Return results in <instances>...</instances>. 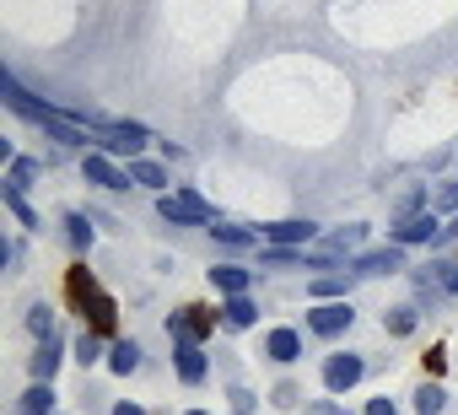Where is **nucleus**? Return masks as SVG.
Wrapping results in <instances>:
<instances>
[{
  "label": "nucleus",
  "mask_w": 458,
  "mask_h": 415,
  "mask_svg": "<svg viewBox=\"0 0 458 415\" xmlns=\"http://www.w3.org/2000/svg\"><path fill=\"white\" fill-rule=\"evenodd\" d=\"M420 199H426V194H420V189H410V194L399 199V216H415V205H420Z\"/></svg>",
  "instance_id": "31"
},
{
  "label": "nucleus",
  "mask_w": 458,
  "mask_h": 415,
  "mask_svg": "<svg viewBox=\"0 0 458 415\" xmlns=\"http://www.w3.org/2000/svg\"><path fill=\"white\" fill-rule=\"evenodd\" d=\"M81 173H87V183H98V189H130V173H119V167L108 162V151H87Z\"/></svg>",
  "instance_id": "6"
},
{
  "label": "nucleus",
  "mask_w": 458,
  "mask_h": 415,
  "mask_svg": "<svg viewBox=\"0 0 458 415\" xmlns=\"http://www.w3.org/2000/svg\"><path fill=\"white\" fill-rule=\"evenodd\" d=\"M367 415H399V410H394V399H372V404H367Z\"/></svg>",
  "instance_id": "34"
},
{
  "label": "nucleus",
  "mask_w": 458,
  "mask_h": 415,
  "mask_svg": "<svg viewBox=\"0 0 458 415\" xmlns=\"http://www.w3.org/2000/svg\"><path fill=\"white\" fill-rule=\"evenodd\" d=\"M65 286H71L76 308H81V313H92V329H98V335H108V329H114V318H119V302L92 281V270H87V265H76V270L65 275Z\"/></svg>",
  "instance_id": "1"
},
{
  "label": "nucleus",
  "mask_w": 458,
  "mask_h": 415,
  "mask_svg": "<svg viewBox=\"0 0 458 415\" xmlns=\"http://www.w3.org/2000/svg\"><path fill=\"white\" fill-rule=\"evenodd\" d=\"M437 216L431 211H420V216H404L399 227H394V243H437Z\"/></svg>",
  "instance_id": "7"
},
{
  "label": "nucleus",
  "mask_w": 458,
  "mask_h": 415,
  "mask_svg": "<svg viewBox=\"0 0 458 415\" xmlns=\"http://www.w3.org/2000/svg\"><path fill=\"white\" fill-rule=\"evenodd\" d=\"M302 415H340L335 404H313V410H302Z\"/></svg>",
  "instance_id": "37"
},
{
  "label": "nucleus",
  "mask_w": 458,
  "mask_h": 415,
  "mask_svg": "<svg viewBox=\"0 0 458 415\" xmlns=\"http://www.w3.org/2000/svg\"><path fill=\"white\" fill-rule=\"evenodd\" d=\"M210 324H216V318H210L205 308H183V313H173L167 329H173L178 340H199V335H210Z\"/></svg>",
  "instance_id": "9"
},
{
  "label": "nucleus",
  "mask_w": 458,
  "mask_h": 415,
  "mask_svg": "<svg viewBox=\"0 0 458 415\" xmlns=\"http://www.w3.org/2000/svg\"><path fill=\"white\" fill-rule=\"evenodd\" d=\"M108 367H114L119 377H130V372L140 367V345H135V340H119V345L108 351Z\"/></svg>",
  "instance_id": "16"
},
{
  "label": "nucleus",
  "mask_w": 458,
  "mask_h": 415,
  "mask_svg": "<svg viewBox=\"0 0 458 415\" xmlns=\"http://www.w3.org/2000/svg\"><path fill=\"white\" fill-rule=\"evenodd\" d=\"M28 329H33L38 340H55V308H49V302H38V308L28 313Z\"/></svg>",
  "instance_id": "21"
},
{
  "label": "nucleus",
  "mask_w": 458,
  "mask_h": 415,
  "mask_svg": "<svg viewBox=\"0 0 458 415\" xmlns=\"http://www.w3.org/2000/svg\"><path fill=\"white\" fill-rule=\"evenodd\" d=\"M351 275H356V270H345V275H324V281H313V292H318V297H340Z\"/></svg>",
  "instance_id": "25"
},
{
  "label": "nucleus",
  "mask_w": 458,
  "mask_h": 415,
  "mask_svg": "<svg viewBox=\"0 0 458 415\" xmlns=\"http://www.w3.org/2000/svg\"><path fill=\"white\" fill-rule=\"evenodd\" d=\"M254 318H259V308L249 302V292H238V297H226V308H221V324H226V329H249Z\"/></svg>",
  "instance_id": "12"
},
{
  "label": "nucleus",
  "mask_w": 458,
  "mask_h": 415,
  "mask_svg": "<svg viewBox=\"0 0 458 415\" xmlns=\"http://www.w3.org/2000/svg\"><path fill=\"white\" fill-rule=\"evenodd\" d=\"M351 302H324V308H313L308 313V324H313V335H324V340H335V335H345L351 329Z\"/></svg>",
  "instance_id": "4"
},
{
  "label": "nucleus",
  "mask_w": 458,
  "mask_h": 415,
  "mask_svg": "<svg viewBox=\"0 0 458 415\" xmlns=\"http://www.w3.org/2000/svg\"><path fill=\"white\" fill-rule=\"evenodd\" d=\"M38 173H44V162H33V157H17L6 183H12V189H33V178H38Z\"/></svg>",
  "instance_id": "17"
},
{
  "label": "nucleus",
  "mask_w": 458,
  "mask_h": 415,
  "mask_svg": "<svg viewBox=\"0 0 458 415\" xmlns=\"http://www.w3.org/2000/svg\"><path fill=\"white\" fill-rule=\"evenodd\" d=\"M420 361H426V372H431V377H437V372H442V367H447V351H442V345H431V351H426V356H420Z\"/></svg>",
  "instance_id": "28"
},
{
  "label": "nucleus",
  "mask_w": 458,
  "mask_h": 415,
  "mask_svg": "<svg viewBox=\"0 0 458 415\" xmlns=\"http://www.w3.org/2000/svg\"><path fill=\"white\" fill-rule=\"evenodd\" d=\"M157 216L173 222V227H210L216 222V211H210L199 194H162L157 199Z\"/></svg>",
  "instance_id": "2"
},
{
  "label": "nucleus",
  "mask_w": 458,
  "mask_h": 415,
  "mask_svg": "<svg viewBox=\"0 0 458 415\" xmlns=\"http://www.w3.org/2000/svg\"><path fill=\"white\" fill-rule=\"evenodd\" d=\"M233 410L249 415V410H254V394H249V388H233Z\"/></svg>",
  "instance_id": "29"
},
{
  "label": "nucleus",
  "mask_w": 458,
  "mask_h": 415,
  "mask_svg": "<svg viewBox=\"0 0 458 415\" xmlns=\"http://www.w3.org/2000/svg\"><path fill=\"white\" fill-rule=\"evenodd\" d=\"M173 356H178V377H183V383H199V377H205V351H199L194 340H178Z\"/></svg>",
  "instance_id": "13"
},
{
  "label": "nucleus",
  "mask_w": 458,
  "mask_h": 415,
  "mask_svg": "<svg viewBox=\"0 0 458 415\" xmlns=\"http://www.w3.org/2000/svg\"><path fill=\"white\" fill-rule=\"evenodd\" d=\"M98 356H103V345H98V329H92V335H81V345H76V361H81V367H92Z\"/></svg>",
  "instance_id": "26"
},
{
  "label": "nucleus",
  "mask_w": 458,
  "mask_h": 415,
  "mask_svg": "<svg viewBox=\"0 0 458 415\" xmlns=\"http://www.w3.org/2000/svg\"><path fill=\"white\" fill-rule=\"evenodd\" d=\"M92 135H98V151H114V157H135L151 140L140 124H98V119H92Z\"/></svg>",
  "instance_id": "3"
},
{
  "label": "nucleus",
  "mask_w": 458,
  "mask_h": 415,
  "mask_svg": "<svg viewBox=\"0 0 458 415\" xmlns=\"http://www.w3.org/2000/svg\"><path fill=\"white\" fill-rule=\"evenodd\" d=\"M297 399H302L297 383H281V388H276V404H297Z\"/></svg>",
  "instance_id": "32"
},
{
  "label": "nucleus",
  "mask_w": 458,
  "mask_h": 415,
  "mask_svg": "<svg viewBox=\"0 0 458 415\" xmlns=\"http://www.w3.org/2000/svg\"><path fill=\"white\" fill-rule=\"evenodd\" d=\"M65 238H71L76 249H92V222H87V216H65Z\"/></svg>",
  "instance_id": "24"
},
{
  "label": "nucleus",
  "mask_w": 458,
  "mask_h": 415,
  "mask_svg": "<svg viewBox=\"0 0 458 415\" xmlns=\"http://www.w3.org/2000/svg\"><path fill=\"white\" fill-rule=\"evenodd\" d=\"M189 415H205V410H189Z\"/></svg>",
  "instance_id": "38"
},
{
  "label": "nucleus",
  "mask_w": 458,
  "mask_h": 415,
  "mask_svg": "<svg viewBox=\"0 0 458 415\" xmlns=\"http://www.w3.org/2000/svg\"><path fill=\"white\" fill-rule=\"evenodd\" d=\"M415 410H420V415H442V410H447V394H442L437 383H426V388L415 394Z\"/></svg>",
  "instance_id": "22"
},
{
  "label": "nucleus",
  "mask_w": 458,
  "mask_h": 415,
  "mask_svg": "<svg viewBox=\"0 0 458 415\" xmlns=\"http://www.w3.org/2000/svg\"><path fill=\"white\" fill-rule=\"evenodd\" d=\"M216 233V243H226V249H249V243H259V233H249V227H210Z\"/></svg>",
  "instance_id": "19"
},
{
  "label": "nucleus",
  "mask_w": 458,
  "mask_h": 415,
  "mask_svg": "<svg viewBox=\"0 0 458 415\" xmlns=\"http://www.w3.org/2000/svg\"><path fill=\"white\" fill-rule=\"evenodd\" d=\"M210 281H216V292H226V297L249 292V270H243V265H216V270H210Z\"/></svg>",
  "instance_id": "14"
},
{
  "label": "nucleus",
  "mask_w": 458,
  "mask_h": 415,
  "mask_svg": "<svg viewBox=\"0 0 458 415\" xmlns=\"http://www.w3.org/2000/svg\"><path fill=\"white\" fill-rule=\"evenodd\" d=\"M388 329H394V335H410V329H415V308H394V313H388Z\"/></svg>",
  "instance_id": "27"
},
{
  "label": "nucleus",
  "mask_w": 458,
  "mask_h": 415,
  "mask_svg": "<svg viewBox=\"0 0 458 415\" xmlns=\"http://www.w3.org/2000/svg\"><path fill=\"white\" fill-rule=\"evenodd\" d=\"M399 249H404V243H394V249H377V254H361L351 270H356V275H388V270H399V265H404V254H399Z\"/></svg>",
  "instance_id": "8"
},
{
  "label": "nucleus",
  "mask_w": 458,
  "mask_h": 415,
  "mask_svg": "<svg viewBox=\"0 0 458 415\" xmlns=\"http://www.w3.org/2000/svg\"><path fill=\"white\" fill-rule=\"evenodd\" d=\"M437 205H458V178H447V183H442V194H437Z\"/></svg>",
  "instance_id": "33"
},
{
  "label": "nucleus",
  "mask_w": 458,
  "mask_h": 415,
  "mask_svg": "<svg viewBox=\"0 0 458 415\" xmlns=\"http://www.w3.org/2000/svg\"><path fill=\"white\" fill-rule=\"evenodd\" d=\"M6 211H12V216H17L22 227H38V216H33V205H28V199H22V189H12V183H6Z\"/></svg>",
  "instance_id": "23"
},
{
  "label": "nucleus",
  "mask_w": 458,
  "mask_h": 415,
  "mask_svg": "<svg viewBox=\"0 0 458 415\" xmlns=\"http://www.w3.org/2000/svg\"><path fill=\"white\" fill-rule=\"evenodd\" d=\"M265 351H270V361H281V367H292V361L302 356V335H297V329H270V340H265Z\"/></svg>",
  "instance_id": "10"
},
{
  "label": "nucleus",
  "mask_w": 458,
  "mask_h": 415,
  "mask_svg": "<svg viewBox=\"0 0 458 415\" xmlns=\"http://www.w3.org/2000/svg\"><path fill=\"white\" fill-rule=\"evenodd\" d=\"M55 367H60V345H55V340H44V351L33 356V377H38V383H49V377H55Z\"/></svg>",
  "instance_id": "18"
},
{
  "label": "nucleus",
  "mask_w": 458,
  "mask_h": 415,
  "mask_svg": "<svg viewBox=\"0 0 458 415\" xmlns=\"http://www.w3.org/2000/svg\"><path fill=\"white\" fill-rule=\"evenodd\" d=\"M442 292H458V265H442Z\"/></svg>",
  "instance_id": "35"
},
{
  "label": "nucleus",
  "mask_w": 458,
  "mask_h": 415,
  "mask_svg": "<svg viewBox=\"0 0 458 415\" xmlns=\"http://www.w3.org/2000/svg\"><path fill=\"white\" fill-rule=\"evenodd\" d=\"M447 243H458V216H453V222L437 233V243H431V249H447Z\"/></svg>",
  "instance_id": "30"
},
{
  "label": "nucleus",
  "mask_w": 458,
  "mask_h": 415,
  "mask_svg": "<svg viewBox=\"0 0 458 415\" xmlns=\"http://www.w3.org/2000/svg\"><path fill=\"white\" fill-rule=\"evenodd\" d=\"M259 233H265L276 249H292V243H308L318 227H313V222H276V227H259Z\"/></svg>",
  "instance_id": "11"
},
{
  "label": "nucleus",
  "mask_w": 458,
  "mask_h": 415,
  "mask_svg": "<svg viewBox=\"0 0 458 415\" xmlns=\"http://www.w3.org/2000/svg\"><path fill=\"white\" fill-rule=\"evenodd\" d=\"M130 178L146 183V189H167V173H162L157 162H130Z\"/></svg>",
  "instance_id": "20"
},
{
  "label": "nucleus",
  "mask_w": 458,
  "mask_h": 415,
  "mask_svg": "<svg viewBox=\"0 0 458 415\" xmlns=\"http://www.w3.org/2000/svg\"><path fill=\"white\" fill-rule=\"evenodd\" d=\"M114 415H146L140 404H114Z\"/></svg>",
  "instance_id": "36"
},
{
  "label": "nucleus",
  "mask_w": 458,
  "mask_h": 415,
  "mask_svg": "<svg viewBox=\"0 0 458 415\" xmlns=\"http://www.w3.org/2000/svg\"><path fill=\"white\" fill-rule=\"evenodd\" d=\"M361 372H367V361H361V356H351V351H345V356H329V361H324V383H329L335 394L356 388V383H361Z\"/></svg>",
  "instance_id": "5"
},
{
  "label": "nucleus",
  "mask_w": 458,
  "mask_h": 415,
  "mask_svg": "<svg viewBox=\"0 0 458 415\" xmlns=\"http://www.w3.org/2000/svg\"><path fill=\"white\" fill-rule=\"evenodd\" d=\"M17 415H55V388H49V383L28 388V394H22V404H17Z\"/></svg>",
  "instance_id": "15"
}]
</instances>
